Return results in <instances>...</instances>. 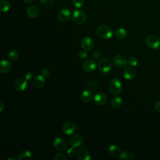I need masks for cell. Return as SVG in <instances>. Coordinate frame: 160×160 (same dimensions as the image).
<instances>
[{"label":"cell","instance_id":"obj_19","mask_svg":"<svg viewBox=\"0 0 160 160\" xmlns=\"http://www.w3.org/2000/svg\"><path fill=\"white\" fill-rule=\"evenodd\" d=\"M11 69V64L10 61L2 59L0 64V72L2 74H5L8 72Z\"/></svg>","mask_w":160,"mask_h":160},{"label":"cell","instance_id":"obj_6","mask_svg":"<svg viewBox=\"0 0 160 160\" xmlns=\"http://www.w3.org/2000/svg\"><path fill=\"white\" fill-rule=\"evenodd\" d=\"M84 141V138L80 134H74L69 139V143L72 148H78L80 146Z\"/></svg>","mask_w":160,"mask_h":160},{"label":"cell","instance_id":"obj_9","mask_svg":"<svg viewBox=\"0 0 160 160\" xmlns=\"http://www.w3.org/2000/svg\"><path fill=\"white\" fill-rule=\"evenodd\" d=\"M76 129V123L71 120L66 121L62 126V131L67 135L72 134Z\"/></svg>","mask_w":160,"mask_h":160},{"label":"cell","instance_id":"obj_40","mask_svg":"<svg viewBox=\"0 0 160 160\" xmlns=\"http://www.w3.org/2000/svg\"><path fill=\"white\" fill-rule=\"evenodd\" d=\"M22 1H24V2L28 4V3H31V2H33V1H34L35 0H22Z\"/></svg>","mask_w":160,"mask_h":160},{"label":"cell","instance_id":"obj_36","mask_svg":"<svg viewBox=\"0 0 160 160\" xmlns=\"http://www.w3.org/2000/svg\"><path fill=\"white\" fill-rule=\"evenodd\" d=\"M49 73H50V72H49V69H46V68L43 69L42 70V71H41V74H42L44 77H45V78L49 76Z\"/></svg>","mask_w":160,"mask_h":160},{"label":"cell","instance_id":"obj_14","mask_svg":"<svg viewBox=\"0 0 160 160\" xmlns=\"http://www.w3.org/2000/svg\"><path fill=\"white\" fill-rule=\"evenodd\" d=\"M71 16L70 11L68 9H62L59 11L57 15L58 19L59 21L61 22H67Z\"/></svg>","mask_w":160,"mask_h":160},{"label":"cell","instance_id":"obj_24","mask_svg":"<svg viewBox=\"0 0 160 160\" xmlns=\"http://www.w3.org/2000/svg\"><path fill=\"white\" fill-rule=\"evenodd\" d=\"M109 152L112 156H116L119 155L120 152V148L117 144H112L109 147Z\"/></svg>","mask_w":160,"mask_h":160},{"label":"cell","instance_id":"obj_2","mask_svg":"<svg viewBox=\"0 0 160 160\" xmlns=\"http://www.w3.org/2000/svg\"><path fill=\"white\" fill-rule=\"evenodd\" d=\"M97 34L102 39H110L113 35V31L111 28L106 25L99 26L96 30Z\"/></svg>","mask_w":160,"mask_h":160},{"label":"cell","instance_id":"obj_1","mask_svg":"<svg viewBox=\"0 0 160 160\" xmlns=\"http://www.w3.org/2000/svg\"><path fill=\"white\" fill-rule=\"evenodd\" d=\"M109 92L113 95H118L121 93L122 88L121 82L117 78H112L108 84Z\"/></svg>","mask_w":160,"mask_h":160},{"label":"cell","instance_id":"obj_12","mask_svg":"<svg viewBox=\"0 0 160 160\" xmlns=\"http://www.w3.org/2000/svg\"><path fill=\"white\" fill-rule=\"evenodd\" d=\"M76 154L79 160H89L91 159L88 149L84 147H79L76 151Z\"/></svg>","mask_w":160,"mask_h":160},{"label":"cell","instance_id":"obj_5","mask_svg":"<svg viewBox=\"0 0 160 160\" xmlns=\"http://www.w3.org/2000/svg\"><path fill=\"white\" fill-rule=\"evenodd\" d=\"M146 45L152 49L160 48V38L156 35H149L146 39Z\"/></svg>","mask_w":160,"mask_h":160},{"label":"cell","instance_id":"obj_3","mask_svg":"<svg viewBox=\"0 0 160 160\" xmlns=\"http://www.w3.org/2000/svg\"><path fill=\"white\" fill-rule=\"evenodd\" d=\"M98 68L102 73L108 74L112 69V63L109 59H101L98 62Z\"/></svg>","mask_w":160,"mask_h":160},{"label":"cell","instance_id":"obj_38","mask_svg":"<svg viewBox=\"0 0 160 160\" xmlns=\"http://www.w3.org/2000/svg\"><path fill=\"white\" fill-rule=\"evenodd\" d=\"M4 109V104L3 103V102L2 101H1L0 102V112H2L3 110Z\"/></svg>","mask_w":160,"mask_h":160},{"label":"cell","instance_id":"obj_18","mask_svg":"<svg viewBox=\"0 0 160 160\" xmlns=\"http://www.w3.org/2000/svg\"><path fill=\"white\" fill-rule=\"evenodd\" d=\"M26 13L29 17L31 18H35L39 15V9L38 6L35 5H31L27 8Z\"/></svg>","mask_w":160,"mask_h":160},{"label":"cell","instance_id":"obj_39","mask_svg":"<svg viewBox=\"0 0 160 160\" xmlns=\"http://www.w3.org/2000/svg\"><path fill=\"white\" fill-rule=\"evenodd\" d=\"M98 52H97V51H95V52H94V53H93V54H94V57L95 58H99L100 56H101V55L99 54H98Z\"/></svg>","mask_w":160,"mask_h":160},{"label":"cell","instance_id":"obj_34","mask_svg":"<svg viewBox=\"0 0 160 160\" xmlns=\"http://www.w3.org/2000/svg\"><path fill=\"white\" fill-rule=\"evenodd\" d=\"M74 148L71 147V148H69V149H68L67 150L66 154H67V155H68V157L72 158V157H73V156H74V154H75V151H74Z\"/></svg>","mask_w":160,"mask_h":160},{"label":"cell","instance_id":"obj_10","mask_svg":"<svg viewBox=\"0 0 160 160\" xmlns=\"http://www.w3.org/2000/svg\"><path fill=\"white\" fill-rule=\"evenodd\" d=\"M81 45L83 50L86 51H89L94 48V42L90 37L86 36L82 39L81 41Z\"/></svg>","mask_w":160,"mask_h":160},{"label":"cell","instance_id":"obj_23","mask_svg":"<svg viewBox=\"0 0 160 160\" xmlns=\"http://www.w3.org/2000/svg\"><path fill=\"white\" fill-rule=\"evenodd\" d=\"M11 5L8 1L2 0L0 2V11L1 12H6L10 9Z\"/></svg>","mask_w":160,"mask_h":160},{"label":"cell","instance_id":"obj_33","mask_svg":"<svg viewBox=\"0 0 160 160\" xmlns=\"http://www.w3.org/2000/svg\"><path fill=\"white\" fill-rule=\"evenodd\" d=\"M25 79L28 81H31L32 80L33 78H34V74L31 71H28L25 75H24Z\"/></svg>","mask_w":160,"mask_h":160},{"label":"cell","instance_id":"obj_17","mask_svg":"<svg viewBox=\"0 0 160 160\" xmlns=\"http://www.w3.org/2000/svg\"><path fill=\"white\" fill-rule=\"evenodd\" d=\"M45 77H44L42 74L41 75H37L34 79L32 81V84L34 88L37 89L41 88L42 87L44 86L45 84Z\"/></svg>","mask_w":160,"mask_h":160},{"label":"cell","instance_id":"obj_41","mask_svg":"<svg viewBox=\"0 0 160 160\" xmlns=\"http://www.w3.org/2000/svg\"><path fill=\"white\" fill-rule=\"evenodd\" d=\"M15 160L16 159V158H14V157H13V156H11V157H9V158H8V160Z\"/></svg>","mask_w":160,"mask_h":160},{"label":"cell","instance_id":"obj_35","mask_svg":"<svg viewBox=\"0 0 160 160\" xmlns=\"http://www.w3.org/2000/svg\"><path fill=\"white\" fill-rule=\"evenodd\" d=\"M88 56L87 52L86 51L83 50V51H79V54H78V57L79 58H80L81 59H84L85 58H86Z\"/></svg>","mask_w":160,"mask_h":160},{"label":"cell","instance_id":"obj_13","mask_svg":"<svg viewBox=\"0 0 160 160\" xmlns=\"http://www.w3.org/2000/svg\"><path fill=\"white\" fill-rule=\"evenodd\" d=\"M82 68L87 72H92L96 68V63L93 59L86 60L82 64Z\"/></svg>","mask_w":160,"mask_h":160},{"label":"cell","instance_id":"obj_22","mask_svg":"<svg viewBox=\"0 0 160 160\" xmlns=\"http://www.w3.org/2000/svg\"><path fill=\"white\" fill-rule=\"evenodd\" d=\"M122 103V98L119 96H115L111 99L110 105L112 108L117 109L121 106Z\"/></svg>","mask_w":160,"mask_h":160},{"label":"cell","instance_id":"obj_8","mask_svg":"<svg viewBox=\"0 0 160 160\" xmlns=\"http://www.w3.org/2000/svg\"><path fill=\"white\" fill-rule=\"evenodd\" d=\"M53 146L55 149L59 152H64L67 149L66 142L61 138H56L53 141Z\"/></svg>","mask_w":160,"mask_h":160},{"label":"cell","instance_id":"obj_11","mask_svg":"<svg viewBox=\"0 0 160 160\" xmlns=\"http://www.w3.org/2000/svg\"><path fill=\"white\" fill-rule=\"evenodd\" d=\"M28 86V81L25 79H18L13 84V88L16 91H24Z\"/></svg>","mask_w":160,"mask_h":160},{"label":"cell","instance_id":"obj_25","mask_svg":"<svg viewBox=\"0 0 160 160\" xmlns=\"http://www.w3.org/2000/svg\"><path fill=\"white\" fill-rule=\"evenodd\" d=\"M115 35L118 39H124L126 37L127 32L124 28H120L117 29L115 31Z\"/></svg>","mask_w":160,"mask_h":160},{"label":"cell","instance_id":"obj_4","mask_svg":"<svg viewBox=\"0 0 160 160\" xmlns=\"http://www.w3.org/2000/svg\"><path fill=\"white\" fill-rule=\"evenodd\" d=\"M72 19L74 23L76 24H82L86 21V13L81 9L75 10L72 15Z\"/></svg>","mask_w":160,"mask_h":160},{"label":"cell","instance_id":"obj_28","mask_svg":"<svg viewBox=\"0 0 160 160\" xmlns=\"http://www.w3.org/2000/svg\"><path fill=\"white\" fill-rule=\"evenodd\" d=\"M86 85L87 87L89 89H92V90H95L99 88V84L96 81H94V80H89L87 82H86Z\"/></svg>","mask_w":160,"mask_h":160},{"label":"cell","instance_id":"obj_31","mask_svg":"<svg viewBox=\"0 0 160 160\" xmlns=\"http://www.w3.org/2000/svg\"><path fill=\"white\" fill-rule=\"evenodd\" d=\"M72 3L76 8H80L84 6V0H72Z\"/></svg>","mask_w":160,"mask_h":160},{"label":"cell","instance_id":"obj_29","mask_svg":"<svg viewBox=\"0 0 160 160\" xmlns=\"http://www.w3.org/2000/svg\"><path fill=\"white\" fill-rule=\"evenodd\" d=\"M40 3L46 8H50L54 4V0H39Z\"/></svg>","mask_w":160,"mask_h":160},{"label":"cell","instance_id":"obj_32","mask_svg":"<svg viewBox=\"0 0 160 160\" xmlns=\"http://www.w3.org/2000/svg\"><path fill=\"white\" fill-rule=\"evenodd\" d=\"M54 160H66V157L63 154L58 153V154H56L54 156Z\"/></svg>","mask_w":160,"mask_h":160},{"label":"cell","instance_id":"obj_15","mask_svg":"<svg viewBox=\"0 0 160 160\" xmlns=\"http://www.w3.org/2000/svg\"><path fill=\"white\" fill-rule=\"evenodd\" d=\"M108 101L107 96L103 92H98L94 96V102L98 105H104Z\"/></svg>","mask_w":160,"mask_h":160},{"label":"cell","instance_id":"obj_37","mask_svg":"<svg viewBox=\"0 0 160 160\" xmlns=\"http://www.w3.org/2000/svg\"><path fill=\"white\" fill-rule=\"evenodd\" d=\"M154 108H155V109L160 112V101H157L156 103H155V105H154Z\"/></svg>","mask_w":160,"mask_h":160},{"label":"cell","instance_id":"obj_16","mask_svg":"<svg viewBox=\"0 0 160 160\" xmlns=\"http://www.w3.org/2000/svg\"><path fill=\"white\" fill-rule=\"evenodd\" d=\"M123 75L126 79L128 81H131L135 78L136 75V72L133 68L129 67V68H126L124 70Z\"/></svg>","mask_w":160,"mask_h":160},{"label":"cell","instance_id":"obj_26","mask_svg":"<svg viewBox=\"0 0 160 160\" xmlns=\"http://www.w3.org/2000/svg\"><path fill=\"white\" fill-rule=\"evenodd\" d=\"M8 59L11 61H16L19 57V52L16 49H11L8 52Z\"/></svg>","mask_w":160,"mask_h":160},{"label":"cell","instance_id":"obj_30","mask_svg":"<svg viewBox=\"0 0 160 160\" xmlns=\"http://www.w3.org/2000/svg\"><path fill=\"white\" fill-rule=\"evenodd\" d=\"M138 63V60L136 57H131L128 59V64L132 67H135Z\"/></svg>","mask_w":160,"mask_h":160},{"label":"cell","instance_id":"obj_21","mask_svg":"<svg viewBox=\"0 0 160 160\" xmlns=\"http://www.w3.org/2000/svg\"><path fill=\"white\" fill-rule=\"evenodd\" d=\"M81 99L84 102H89L92 99V94L90 91L85 90L81 93Z\"/></svg>","mask_w":160,"mask_h":160},{"label":"cell","instance_id":"obj_27","mask_svg":"<svg viewBox=\"0 0 160 160\" xmlns=\"http://www.w3.org/2000/svg\"><path fill=\"white\" fill-rule=\"evenodd\" d=\"M24 158H28L31 159V152L28 150H22L19 153L17 159H21Z\"/></svg>","mask_w":160,"mask_h":160},{"label":"cell","instance_id":"obj_7","mask_svg":"<svg viewBox=\"0 0 160 160\" xmlns=\"http://www.w3.org/2000/svg\"><path fill=\"white\" fill-rule=\"evenodd\" d=\"M114 64L118 68L123 69L127 66L128 60L123 55L118 54L114 58Z\"/></svg>","mask_w":160,"mask_h":160},{"label":"cell","instance_id":"obj_20","mask_svg":"<svg viewBox=\"0 0 160 160\" xmlns=\"http://www.w3.org/2000/svg\"><path fill=\"white\" fill-rule=\"evenodd\" d=\"M136 158L135 154L130 151H124L119 155V159H134Z\"/></svg>","mask_w":160,"mask_h":160}]
</instances>
